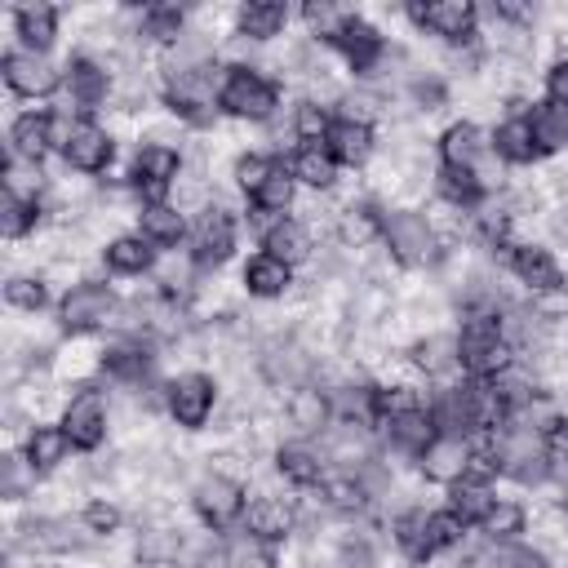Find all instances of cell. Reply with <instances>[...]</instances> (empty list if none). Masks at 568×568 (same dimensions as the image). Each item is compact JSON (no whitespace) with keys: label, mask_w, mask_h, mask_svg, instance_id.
<instances>
[{"label":"cell","mask_w":568,"mask_h":568,"mask_svg":"<svg viewBox=\"0 0 568 568\" xmlns=\"http://www.w3.org/2000/svg\"><path fill=\"white\" fill-rule=\"evenodd\" d=\"M377 244L404 271H430L444 257V235H439L435 217H426L422 209H386Z\"/></svg>","instance_id":"6da1fadb"},{"label":"cell","mask_w":568,"mask_h":568,"mask_svg":"<svg viewBox=\"0 0 568 568\" xmlns=\"http://www.w3.org/2000/svg\"><path fill=\"white\" fill-rule=\"evenodd\" d=\"M284 102V84L266 75L262 67H226L217 89V115L244 120V124H275Z\"/></svg>","instance_id":"7a4b0ae2"},{"label":"cell","mask_w":568,"mask_h":568,"mask_svg":"<svg viewBox=\"0 0 568 568\" xmlns=\"http://www.w3.org/2000/svg\"><path fill=\"white\" fill-rule=\"evenodd\" d=\"M160 408L178 430H204L217 413V382L204 368H182L160 382Z\"/></svg>","instance_id":"3957f363"},{"label":"cell","mask_w":568,"mask_h":568,"mask_svg":"<svg viewBox=\"0 0 568 568\" xmlns=\"http://www.w3.org/2000/svg\"><path fill=\"white\" fill-rule=\"evenodd\" d=\"M120 306L124 302L106 280H75L58 297V328L71 333V337H84V333H98V328H115Z\"/></svg>","instance_id":"277c9868"},{"label":"cell","mask_w":568,"mask_h":568,"mask_svg":"<svg viewBox=\"0 0 568 568\" xmlns=\"http://www.w3.org/2000/svg\"><path fill=\"white\" fill-rule=\"evenodd\" d=\"M244 506H248V488H244V479H235L226 470H204L191 484V510L204 524V532H213V537L235 532L244 519Z\"/></svg>","instance_id":"5b68a950"},{"label":"cell","mask_w":568,"mask_h":568,"mask_svg":"<svg viewBox=\"0 0 568 568\" xmlns=\"http://www.w3.org/2000/svg\"><path fill=\"white\" fill-rule=\"evenodd\" d=\"M182 169H186L182 146L142 138V142L133 146V155H129V173H124V178H129L138 204H151V200H169V191H173V182L182 178Z\"/></svg>","instance_id":"8992f818"},{"label":"cell","mask_w":568,"mask_h":568,"mask_svg":"<svg viewBox=\"0 0 568 568\" xmlns=\"http://www.w3.org/2000/svg\"><path fill=\"white\" fill-rule=\"evenodd\" d=\"M404 18L422 36H435L453 49L479 44V4H470V0H413V4H404Z\"/></svg>","instance_id":"52a82bcc"},{"label":"cell","mask_w":568,"mask_h":568,"mask_svg":"<svg viewBox=\"0 0 568 568\" xmlns=\"http://www.w3.org/2000/svg\"><path fill=\"white\" fill-rule=\"evenodd\" d=\"M182 248L191 253V262L200 271L226 266L235 257V248H240V217H235V209H226V204L213 200L204 213L191 217V231H186V244Z\"/></svg>","instance_id":"ba28073f"},{"label":"cell","mask_w":568,"mask_h":568,"mask_svg":"<svg viewBox=\"0 0 568 568\" xmlns=\"http://www.w3.org/2000/svg\"><path fill=\"white\" fill-rule=\"evenodd\" d=\"M58 426L67 430V439L75 444V453H98L106 444V430H111V404H106V390H98L93 382H80L62 413H58Z\"/></svg>","instance_id":"9c48e42d"},{"label":"cell","mask_w":568,"mask_h":568,"mask_svg":"<svg viewBox=\"0 0 568 568\" xmlns=\"http://www.w3.org/2000/svg\"><path fill=\"white\" fill-rule=\"evenodd\" d=\"M0 75H4V89L22 102H44L62 89V67L49 53H36V49H22V44L4 49Z\"/></svg>","instance_id":"30bf717a"},{"label":"cell","mask_w":568,"mask_h":568,"mask_svg":"<svg viewBox=\"0 0 568 568\" xmlns=\"http://www.w3.org/2000/svg\"><path fill=\"white\" fill-rule=\"evenodd\" d=\"M506 271L532 293V297H559L568 293V271L555 257L550 244H532V240H515L506 248Z\"/></svg>","instance_id":"8fae6325"},{"label":"cell","mask_w":568,"mask_h":568,"mask_svg":"<svg viewBox=\"0 0 568 568\" xmlns=\"http://www.w3.org/2000/svg\"><path fill=\"white\" fill-rule=\"evenodd\" d=\"M111 89H115V75L98 53L80 49V53H71L62 62V93H67L75 115H93L111 98Z\"/></svg>","instance_id":"7c38bea8"},{"label":"cell","mask_w":568,"mask_h":568,"mask_svg":"<svg viewBox=\"0 0 568 568\" xmlns=\"http://www.w3.org/2000/svg\"><path fill=\"white\" fill-rule=\"evenodd\" d=\"M439 164H453V169H475L479 178L493 169V164H501L497 155H493V133L484 129V124H475V120H453L444 133H439Z\"/></svg>","instance_id":"4fadbf2b"},{"label":"cell","mask_w":568,"mask_h":568,"mask_svg":"<svg viewBox=\"0 0 568 568\" xmlns=\"http://www.w3.org/2000/svg\"><path fill=\"white\" fill-rule=\"evenodd\" d=\"M111 160H115V138L106 124H98L93 115H80L75 120V133L62 151V164L71 173H84V178H98V173H111Z\"/></svg>","instance_id":"5bb4252c"},{"label":"cell","mask_w":568,"mask_h":568,"mask_svg":"<svg viewBox=\"0 0 568 568\" xmlns=\"http://www.w3.org/2000/svg\"><path fill=\"white\" fill-rule=\"evenodd\" d=\"M297 519H302L297 501L275 497V493H253V497H248V506H244L240 528H244L248 537L266 541V546H280V541H288V537L297 532Z\"/></svg>","instance_id":"9a60e30c"},{"label":"cell","mask_w":568,"mask_h":568,"mask_svg":"<svg viewBox=\"0 0 568 568\" xmlns=\"http://www.w3.org/2000/svg\"><path fill=\"white\" fill-rule=\"evenodd\" d=\"M328 470H333V462H328V448L320 439H302L297 435V439H288V444L275 448V475L284 484L302 488V493L320 488L328 479Z\"/></svg>","instance_id":"2e32d148"},{"label":"cell","mask_w":568,"mask_h":568,"mask_svg":"<svg viewBox=\"0 0 568 568\" xmlns=\"http://www.w3.org/2000/svg\"><path fill=\"white\" fill-rule=\"evenodd\" d=\"M284 422L302 435V439H324L328 426L337 422V408H333V395L320 386V382H302L284 395Z\"/></svg>","instance_id":"e0dca14e"},{"label":"cell","mask_w":568,"mask_h":568,"mask_svg":"<svg viewBox=\"0 0 568 568\" xmlns=\"http://www.w3.org/2000/svg\"><path fill=\"white\" fill-rule=\"evenodd\" d=\"M470 457H475V439H466V435H444V430H439V435L422 448V457H417L413 466H417V475H422L426 484L453 488V484L466 475Z\"/></svg>","instance_id":"ac0fdd59"},{"label":"cell","mask_w":568,"mask_h":568,"mask_svg":"<svg viewBox=\"0 0 568 568\" xmlns=\"http://www.w3.org/2000/svg\"><path fill=\"white\" fill-rule=\"evenodd\" d=\"M386 44H390V40H386V36H382L364 13H351V18H346V27L328 40V49H333V53H337V58H342L359 80L382 62Z\"/></svg>","instance_id":"d6986e66"},{"label":"cell","mask_w":568,"mask_h":568,"mask_svg":"<svg viewBox=\"0 0 568 568\" xmlns=\"http://www.w3.org/2000/svg\"><path fill=\"white\" fill-rule=\"evenodd\" d=\"M257 373H262L266 386L293 390V386H302V382L315 377V359H311L293 337H271V342L262 346V355H257Z\"/></svg>","instance_id":"ffe728a7"},{"label":"cell","mask_w":568,"mask_h":568,"mask_svg":"<svg viewBox=\"0 0 568 568\" xmlns=\"http://www.w3.org/2000/svg\"><path fill=\"white\" fill-rule=\"evenodd\" d=\"M133 231L160 248V253H173L186 244V231H191V217L173 204V200H151V204H138L133 209Z\"/></svg>","instance_id":"44dd1931"},{"label":"cell","mask_w":568,"mask_h":568,"mask_svg":"<svg viewBox=\"0 0 568 568\" xmlns=\"http://www.w3.org/2000/svg\"><path fill=\"white\" fill-rule=\"evenodd\" d=\"M390 541L408 564H430L444 555L439 537H435V510H426V506H404L390 519Z\"/></svg>","instance_id":"7402d4cb"},{"label":"cell","mask_w":568,"mask_h":568,"mask_svg":"<svg viewBox=\"0 0 568 568\" xmlns=\"http://www.w3.org/2000/svg\"><path fill=\"white\" fill-rule=\"evenodd\" d=\"M288 18H293V9L284 0H244L231 13V36H240V40L262 49V44H271V40H280L288 31Z\"/></svg>","instance_id":"603a6c76"},{"label":"cell","mask_w":568,"mask_h":568,"mask_svg":"<svg viewBox=\"0 0 568 568\" xmlns=\"http://www.w3.org/2000/svg\"><path fill=\"white\" fill-rule=\"evenodd\" d=\"M9 22H13V44L49 53L58 44V31H62V9L44 4V0H22V4H13Z\"/></svg>","instance_id":"cb8c5ba5"},{"label":"cell","mask_w":568,"mask_h":568,"mask_svg":"<svg viewBox=\"0 0 568 568\" xmlns=\"http://www.w3.org/2000/svg\"><path fill=\"white\" fill-rule=\"evenodd\" d=\"M106 275H120V280H142V275H155V262H160V248H151L138 231H120L111 235L102 248H98Z\"/></svg>","instance_id":"d4e9b609"},{"label":"cell","mask_w":568,"mask_h":568,"mask_svg":"<svg viewBox=\"0 0 568 568\" xmlns=\"http://www.w3.org/2000/svg\"><path fill=\"white\" fill-rule=\"evenodd\" d=\"M377 435L386 439V448H390L395 457L417 462V457H422V448H426V444L439 435V426H435L430 404H426V408H408V413H399V417L382 422V426H377Z\"/></svg>","instance_id":"484cf974"},{"label":"cell","mask_w":568,"mask_h":568,"mask_svg":"<svg viewBox=\"0 0 568 568\" xmlns=\"http://www.w3.org/2000/svg\"><path fill=\"white\" fill-rule=\"evenodd\" d=\"M240 288H244L248 297H257V302H280V297L293 288V266L257 248V253H248L244 266H240Z\"/></svg>","instance_id":"4316f807"},{"label":"cell","mask_w":568,"mask_h":568,"mask_svg":"<svg viewBox=\"0 0 568 568\" xmlns=\"http://www.w3.org/2000/svg\"><path fill=\"white\" fill-rule=\"evenodd\" d=\"M408 364L430 377V382H453L462 377V355H457V333H426L408 346Z\"/></svg>","instance_id":"83f0119b"},{"label":"cell","mask_w":568,"mask_h":568,"mask_svg":"<svg viewBox=\"0 0 568 568\" xmlns=\"http://www.w3.org/2000/svg\"><path fill=\"white\" fill-rule=\"evenodd\" d=\"M257 248L262 253H271V257H280V262H288L293 271L297 266H306L311 257H315V231H311V222H302V217H280L262 240H257Z\"/></svg>","instance_id":"f1b7e54d"},{"label":"cell","mask_w":568,"mask_h":568,"mask_svg":"<svg viewBox=\"0 0 568 568\" xmlns=\"http://www.w3.org/2000/svg\"><path fill=\"white\" fill-rule=\"evenodd\" d=\"M324 151L337 160V169H364L373 160V151H377V129L337 115L328 138H324Z\"/></svg>","instance_id":"f546056e"},{"label":"cell","mask_w":568,"mask_h":568,"mask_svg":"<svg viewBox=\"0 0 568 568\" xmlns=\"http://www.w3.org/2000/svg\"><path fill=\"white\" fill-rule=\"evenodd\" d=\"M4 155L44 169V160L53 155V146H49V111H18L9 120V151Z\"/></svg>","instance_id":"4dcf8cb0"},{"label":"cell","mask_w":568,"mask_h":568,"mask_svg":"<svg viewBox=\"0 0 568 568\" xmlns=\"http://www.w3.org/2000/svg\"><path fill=\"white\" fill-rule=\"evenodd\" d=\"M488 133H493V155L506 169H528V164L541 160V151L532 142V129H528V115H501Z\"/></svg>","instance_id":"1f68e13d"},{"label":"cell","mask_w":568,"mask_h":568,"mask_svg":"<svg viewBox=\"0 0 568 568\" xmlns=\"http://www.w3.org/2000/svg\"><path fill=\"white\" fill-rule=\"evenodd\" d=\"M22 453H27V462L40 475H53L58 466H67V457L75 453V444L67 439V430L58 422H31V430L22 439Z\"/></svg>","instance_id":"d6a6232c"},{"label":"cell","mask_w":568,"mask_h":568,"mask_svg":"<svg viewBox=\"0 0 568 568\" xmlns=\"http://www.w3.org/2000/svg\"><path fill=\"white\" fill-rule=\"evenodd\" d=\"M186 31H191V13H186L182 4H142V9H138V31H133V36L151 40L160 53L173 49Z\"/></svg>","instance_id":"836d02e7"},{"label":"cell","mask_w":568,"mask_h":568,"mask_svg":"<svg viewBox=\"0 0 568 568\" xmlns=\"http://www.w3.org/2000/svg\"><path fill=\"white\" fill-rule=\"evenodd\" d=\"M333 120H337V111H333L324 98H311V93H306V98H297V102L288 106V138H293L297 146H324Z\"/></svg>","instance_id":"e575fe53"},{"label":"cell","mask_w":568,"mask_h":568,"mask_svg":"<svg viewBox=\"0 0 568 568\" xmlns=\"http://www.w3.org/2000/svg\"><path fill=\"white\" fill-rule=\"evenodd\" d=\"M435 195H439L448 209L470 213V209H479V204L488 200V186H484V178H479L475 169L439 164V169H435Z\"/></svg>","instance_id":"d590c367"},{"label":"cell","mask_w":568,"mask_h":568,"mask_svg":"<svg viewBox=\"0 0 568 568\" xmlns=\"http://www.w3.org/2000/svg\"><path fill=\"white\" fill-rule=\"evenodd\" d=\"M479 541H488V546H501V541H524V532H528V506L519 501V497H501L497 493V501L488 506V515L479 519Z\"/></svg>","instance_id":"8d00e7d4"},{"label":"cell","mask_w":568,"mask_h":568,"mask_svg":"<svg viewBox=\"0 0 568 568\" xmlns=\"http://www.w3.org/2000/svg\"><path fill=\"white\" fill-rule=\"evenodd\" d=\"M524 115H528V129H532V142H537L541 160L568 151V106H555V102L537 98V102H528Z\"/></svg>","instance_id":"74e56055"},{"label":"cell","mask_w":568,"mask_h":568,"mask_svg":"<svg viewBox=\"0 0 568 568\" xmlns=\"http://www.w3.org/2000/svg\"><path fill=\"white\" fill-rule=\"evenodd\" d=\"M288 173L297 178V186L320 191V195H328V191L337 186V178H342L337 160H333L324 146H293V155H288Z\"/></svg>","instance_id":"f35d334b"},{"label":"cell","mask_w":568,"mask_h":568,"mask_svg":"<svg viewBox=\"0 0 568 568\" xmlns=\"http://www.w3.org/2000/svg\"><path fill=\"white\" fill-rule=\"evenodd\" d=\"M293 200H297V178L288 173V160L280 155V164L271 169V178L257 186V195L248 200V213H262V217H288L293 213Z\"/></svg>","instance_id":"ab89813d"},{"label":"cell","mask_w":568,"mask_h":568,"mask_svg":"<svg viewBox=\"0 0 568 568\" xmlns=\"http://www.w3.org/2000/svg\"><path fill=\"white\" fill-rule=\"evenodd\" d=\"M333 111H337L342 120H355V124H377L382 115H390V98H386V89L359 80L355 89H342V93H337Z\"/></svg>","instance_id":"60d3db41"},{"label":"cell","mask_w":568,"mask_h":568,"mask_svg":"<svg viewBox=\"0 0 568 568\" xmlns=\"http://www.w3.org/2000/svg\"><path fill=\"white\" fill-rule=\"evenodd\" d=\"M444 506L466 524V528H479V519L488 515V506L497 501V484H479V479H457L453 488H444Z\"/></svg>","instance_id":"b9f144b4"},{"label":"cell","mask_w":568,"mask_h":568,"mask_svg":"<svg viewBox=\"0 0 568 568\" xmlns=\"http://www.w3.org/2000/svg\"><path fill=\"white\" fill-rule=\"evenodd\" d=\"M40 222H44V204L40 200H22L13 191L0 195V235L4 240H27V235H36Z\"/></svg>","instance_id":"7bdbcfd3"},{"label":"cell","mask_w":568,"mask_h":568,"mask_svg":"<svg viewBox=\"0 0 568 568\" xmlns=\"http://www.w3.org/2000/svg\"><path fill=\"white\" fill-rule=\"evenodd\" d=\"M297 18H302V27H306V36H311L315 44H328V40L346 27L351 9H342V4H333V0H306V4L297 9Z\"/></svg>","instance_id":"ee69618b"},{"label":"cell","mask_w":568,"mask_h":568,"mask_svg":"<svg viewBox=\"0 0 568 568\" xmlns=\"http://www.w3.org/2000/svg\"><path fill=\"white\" fill-rule=\"evenodd\" d=\"M280 164V155H271V151H240L235 160H231V186L240 191V195H257V186L271 178V169Z\"/></svg>","instance_id":"f6af8a7d"},{"label":"cell","mask_w":568,"mask_h":568,"mask_svg":"<svg viewBox=\"0 0 568 568\" xmlns=\"http://www.w3.org/2000/svg\"><path fill=\"white\" fill-rule=\"evenodd\" d=\"M4 306L22 315H40L49 306V284L44 275H9L4 280Z\"/></svg>","instance_id":"bcb514c9"},{"label":"cell","mask_w":568,"mask_h":568,"mask_svg":"<svg viewBox=\"0 0 568 568\" xmlns=\"http://www.w3.org/2000/svg\"><path fill=\"white\" fill-rule=\"evenodd\" d=\"M36 479H40V470L27 462L22 448L0 457V493H4V501H22L27 493H36Z\"/></svg>","instance_id":"7dc6e473"},{"label":"cell","mask_w":568,"mask_h":568,"mask_svg":"<svg viewBox=\"0 0 568 568\" xmlns=\"http://www.w3.org/2000/svg\"><path fill=\"white\" fill-rule=\"evenodd\" d=\"M80 519H84V528H89L98 541H111L115 532H124V506L111 501V497H89V501L80 506Z\"/></svg>","instance_id":"c3c4849f"},{"label":"cell","mask_w":568,"mask_h":568,"mask_svg":"<svg viewBox=\"0 0 568 568\" xmlns=\"http://www.w3.org/2000/svg\"><path fill=\"white\" fill-rule=\"evenodd\" d=\"M222 550H226L231 568H275L271 546H266V541H257V537H248L244 528L226 532V537H222Z\"/></svg>","instance_id":"681fc988"},{"label":"cell","mask_w":568,"mask_h":568,"mask_svg":"<svg viewBox=\"0 0 568 568\" xmlns=\"http://www.w3.org/2000/svg\"><path fill=\"white\" fill-rule=\"evenodd\" d=\"M488 568H550V559L528 541H501V546H488Z\"/></svg>","instance_id":"f907efd6"},{"label":"cell","mask_w":568,"mask_h":568,"mask_svg":"<svg viewBox=\"0 0 568 568\" xmlns=\"http://www.w3.org/2000/svg\"><path fill=\"white\" fill-rule=\"evenodd\" d=\"M541 98L546 102H555V106H568V53H559L550 67H546V75H541Z\"/></svg>","instance_id":"816d5d0a"},{"label":"cell","mask_w":568,"mask_h":568,"mask_svg":"<svg viewBox=\"0 0 568 568\" xmlns=\"http://www.w3.org/2000/svg\"><path fill=\"white\" fill-rule=\"evenodd\" d=\"M186 568H231V559H226L222 541H213V546H200V550H191Z\"/></svg>","instance_id":"f5cc1de1"},{"label":"cell","mask_w":568,"mask_h":568,"mask_svg":"<svg viewBox=\"0 0 568 568\" xmlns=\"http://www.w3.org/2000/svg\"><path fill=\"white\" fill-rule=\"evenodd\" d=\"M31 568H71V564H58V559H40V564H31Z\"/></svg>","instance_id":"db71d44e"},{"label":"cell","mask_w":568,"mask_h":568,"mask_svg":"<svg viewBox=\"0 0 568 568\" xmlns=\"http://www.w3.org/2000/svg\"><path fill=\"white\" fill-rule=\"evenodd\" d=\"M564 510H568V488H564Z\"/></svg>","instance_id":"11a10c76"}]
</instances>
